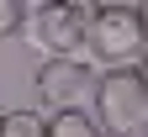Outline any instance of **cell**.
Returning <instances> with one entry per match:
<instances>
[{"label": "cell", "mask_w": 148, "mask_h": 137, "mask_svg": "<svg viewBox=\"0 0 148 137\" xmlns=\"http://www.w3.org/2000/svg\"><path fill=\"white\" fill-rule=\"evenodd\" d=\"M148 42V16L138 0H95L85 11V48L101 63H132Z\"/></svg>", "instance_id": "2"}, {"label": "cell", "mask_w": 148, "mask_h": 137, "mask_svg": "<svg viewBox=\"0 0 148 137\" xmlns=\"http://www.w3.org/2000/svg\"><path fill=\"white\" fill-rule=\"evenodd\" d=\"M32 85H37V100H42V111H53V106L79 100V95L95 85V74H90V63H79V53H48L42 63H37Z\"/></svg>", "instance_id": "3"}, {"label": "cell", "mask_w": 148, "mask_h": 137, "mask_svg": "<svg viewBox=\"0 0 148 137\" xmlns=\"http://www.w3.org/2000/svg\"><path fill=\"white\" fill-rule=\"evenodd\" d=\"M48 132H58V137H90V132H101V121H95V111H85L79 100H69V106L48 111Z\"/></svg>", "instance_id": "5"}, {"label": "cell", "mask_w": 148, "mask_h": 137, "mask_svg": "<svg viewBox=\"0 0 148 137\" xmlns=\"http://www.w3.org/2000/svg\"><path fill=\"white\" fill-rule=\"evenodd\" d=\"M48 111H0V137H42Z\"/></svg>", "instance_id": "6"}, {"label": "cell", "mask_w": 148, "mask_h": 137, "mask_svg": "<svg viewBox=\"0 0 148 137\" xmlns=\"http://www.w3.org/2000/svg\"><path fill=\"white\" fill-rule=\"evenodd\" d=\"M64 5H79V11H90V5H95V0H64Z\"/></svg>", "instance_id": "9"}, {"label": "cell", "mask_w": 148, "mask_h": 137, "mask_svg": "<svg viewBox=\"0 0 148 137\" xmlns=\"http://www.w3.org/2000/svg\"><path fill=\"white\" fill-rule=\"evenodd\" d=\"M138 5H143V16H148V0H138Z\"/></svg>", "instance_id": "10"}, {"label": "cell", "mask_w": 148, "mask_h": 137, "mask_svg": "<svg viewBox=\"0 0 148 137\" xmlns=\"http://www.w3.org/2000/svg\"><path fill=\"white\" fill-rule=\"evenodd\" d=\"M32 37H37L42 53H79L85 48V11L64 5V0H48L32 16Z\"/></svg>", "instance_id": "4"}, {"label": "cell", "mask_w": 148, "mask_h": 137, "mask_svg": "<svg viewBox=\"0 0 148 137\" xmlns=\"http://www.w3.org/2000/svg\"><path fill=\"white\" fill-rule=\"evenodd\" d=\"M90 111H95L101 132H122V137H143L148 132V79L132 63H106L90 85Z\"/></svg>", "instance_id": "1"}, {"label": "cell", "mask_w": 148, "mask_h": 137, "mask_svg": "<svg viewBox=\"0 0 148 137\" xmlns=\"http://www.w3.org/2000/svg\"><path fill=\"white\" fill-rule=\"evenodd\" d=\"M27 27V0H0V42H11Z\"/></svg>", "instance_id": "7"}, {"label": "cell", "mask_w": 148, "mask_h": 137, "mask_svg": "<svg viewBox=\"0 0 148 137\" xmlns=\"http://www.w3.org/2000/svg\"><path fill=\"white\" fill-rule=\"evenodd\" d=\"M138 74L148 79V42H143V53H138Z\"/></svg>", "instance_id": "8"}]
</instances>
